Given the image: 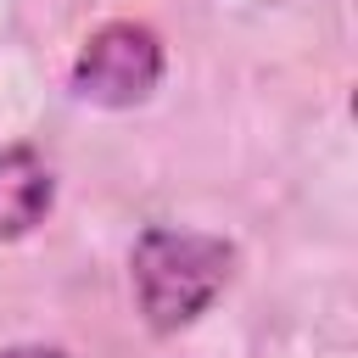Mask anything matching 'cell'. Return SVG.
Returning a JSON list of instances; mask_svg holds the SVG:
<instances>
[{"instance_id":"cell-4","label":"cell","mask_w":358,"mask_h":358,"mask_svg":"<svg viewBox=\"0 0 358 358\" xmlns=\"http://www.w3.org/2000/svg\"><path fill=\"white\" fill-rule=\"evenodd\" d=\"M0 358H67V352H56V347H6Z\"/></svg>"},{"instance_id":"cell-2","label":"cell","mask_w":358,"mask_h":358,"mask_svg":"<svg viewBox=\"0 0 358 358\" xmlns=\"http://www.w3.org/2000/svg\"><path fill=\"white\" fill-rule=\"evenodd\" d=\"M162 78V39L145 22H106L73 62V90L95 106H134Z\"/></svg>"},{"instance_id":"cell-1","label":"cell","mask_w":358,"mask_h":358,"mask_svg":"<svg viewBox=\"0 0 358 358\" xmlns=\"http://www.w3.org/2000/svg\"><path fill=\"white\" fill-rule=\"evenodd\" d=\"M229 268H235L229 241L201 235V229H145L129 257L134 296L151 330H179L201 319L229 285Z\"/></svg>"},{"instance_id":"cell-3","label":"cell","mask_w":358,"mask_h":358,"mask_svg":"<svg viewBox=\"0 0 358 358\" xmlns=\"http://www.w3.org/2000/svg\"><path fill=\"white\" fill-rule=\"evenodd\" d=\"M50 196H56V185H50V168L34 145L0 151V241H17L34 224H45Z\"/></svg>"}]
</instances>
